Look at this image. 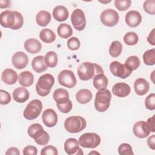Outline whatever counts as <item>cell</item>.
Returning a JSON list of instances; mask_svg holds the SVG:
<instances>
[{"label":"cell","mask_w":155,"mask_h":155,"mask_svg":"<svg viewBox=\"0 0 155 155\" xmlns=\"http://www.w3.org/2000/svg\"><path fill=\"white\" fill-rule=\"evenodd\" d=\"M42 110V102L38 99H33L26 106L23 112V116L27 120H33L40 115Z\"/></svg>","instance_id":"obj_6"},{"label":"cell","mask_w":155,"mask_h":155,"mask_svg":"<svg viewBox=\"0 0 155 155\" xmlns=\"http://www.w3.org/2000/svg\"><path fill=\"white\" fill-rule=\"evenodd\" d=\"M19 83L23 87L31 86L34 81V76L32 73L29 71L21 72L18 76Z\"/></svg>","instance_id":"obj_24"},{"label":"cell","mask_w":155,"mask_h":155,"mask_svg":"<svg viewBox=\"0 0 155 155\" xmlns=\"http://www.w3.org/2000/svg\"><path fill=\"white\" fill-rule=\"evenodd\" d=\"M76 99L79 103L85 104L92 99V93L88 89H81L76 93Z\"/></svg>","instance_id":"obj_28"},{"label":"cell","mask_w":155,"mask_h":155,"mask_svg":"<svg viewBox=\"0 0 155 155\" xmlns=\"http://www.w3.org/2000/svg\"><path fill=\"white\" fill-rule=\"evenodd\" d=\"M58 35L64 39L70 37L73 34V29L71 27L66 23L61 24L57 29Z\"/></svg>","instance_id":"obj_30"},{"label":"cell","mask_w":155,"mask_h":155,"mask_svg":"<svg viewBox=\"0 0 155 155\" xmlns=\"http://www.w3.org/2000/svg\"><path fill=\"white\" fill-rule=\"evenodd\" d=\"M143 60L145 65H153L155 64V49L147 50L143 54Z\"/></svg>","instance_id":"obj_34"},{"label":"cell","mask_w":155,"mask_h":155,"mask_svg":"<svg viewBox=\"0 0 155 155\" xmlns=\"http://www.w3.org/2000/svg\"><path fill=\"white\" fill-rule=\"evenodd\" d=\"M111 94L107 88L98 90L94 99V107L99 112H104L110 107Z\"/></svg>","instance_id":"obj_4"},{"label":"cell","mask_w":155,"mask_h":155,"mask_svg":"<svg viewBox=\"0 0 155 155\" xmlns=\"http://www.w3.org/2000/svg\"><path fill=\"white\" fill-rule=\"evenodd\" d=\"M77 71L79 78L82 81H88L98 74L104 73L102 68L99 64L90 62H84L81 64Z\"/></svg>","instance_id":"obj_1"},{"label":"cell","mask_w":155,"mask_h":155,"mask_svg":"<svg viewBox=\"0 0 155 155\" xmlns=\"http://www.w3.org/2000/svg\"><path fill=\"white\" fill-rule=\"evenodd\" d=\"M24 46L26 51L31 54L39 53L42 48L41 42L35 38H30L27 39L24 42Z\"/></svg>","instance_id":"obj_20"},{"label":"cell","mask_w":155,"mask_h":155,"mask_svg":"<svg viewBox=\"0 0 155 155\" xmlns=\"http://www.w3.org/2000/svg\"><path fill=\"white\" fill-rule=\"evenodd\" d=\"M154 35H155L154 28H153V29L151 30V31L150 33V34H149V35L148 36V38H147V41H148V42L150 44H151V45H155V39H154L155 36H154Z\"/></svg>","instance_id":"obj_49"},{"label":"cell","mask_w":155,"mask_h":155,"mask_svg":"<svg viewBox=\"0 0 155 155\" xmlns=\"http://www.w3.org/2000/svg\"><path fill=\"white\" fill-rule=\"evenodd\" d=\"M12 62L13 65L17 69L24 68L28 63V58L27 55L22 51H18L15 53L12 58Z\"/></svg>","instance_id":"obj_15"},{"label":"cell","mask_w":155,"mask_h":155,"mask_svg":"<svg viewBox=\"0 0 155 155\" xmlns=\"http://www.w3.org/2000/svg\"><path fill=\"white\" fill-rule=\"evenodd\" d=\"M39 38L44 42L51 43L56 39V35L49 28L42 29L39 33Z\"/></svg>","instance_id":"obj_31"},{"label":"cell","mask_w":155,"mask_h":155,"mask_svg":"<svg viewBox=\"0 0 155 155\" xmlns=\"http://www.w3.org/2000/svg\"><path fill=\"white\" fill-rule=\"evenodd\" d=\"M145 107L150 110H154L155 109V94L151 93L145 99Z\"/></svg>","instance_id":"obj_41"},{"label":"cell","mask_w":155,"mask_h":155,"mask_svg":"<svg viewBox=\"0 0 155 155\" xmlns=\"http://www.w3.org/2000/svg\"><path fill=\"white\" fill-rule=\"evenodd\" d=\"M154 116L155 115H153L152 117L148 119L147 123V125L148 127V129L150 132L154 133L155 131L154 129Z\"/></svg>","instance_id":"obj_47"},{"label":"cell","mask_w":155,"mask_h":155,"mask_svg":"<svg viewBox=\"0 0 155 155\" xmlns=\"http://www.w3.org/2000/svg\"><path fill=\"white\" fill-rule=\"evenodd\" d=\"M2 81L8 85H12L16 82L18 76L17 73L12 68L5 69L1 74Z\"/></svg>","instance_id":"obj_21"},{"label":"cell","mask_w":155,"mask_h":155,"mask_svg":"<svg viewBox=\"0 0 155 155\" xmlns=\"http://www.w3.org/2000/svg\"><path fill=\"white\" fill-rule=\"evenodd\" d=\"M139 41L138 35L133 31L127 32L124 36V41L128 45H134Z\"/></svg>","instance_id":"obj_36"},{"label":"cell","mask_w":155,"mask_h":155,"mask_svg":"<svg viewBox=\"0 0 155 155\" xmlns=\"http://www.w3.org/2000/svg\"><path fill=\"white\" fill-rule=\"evenodd\" d=\"M93 83L94 88L99 90L106 88L108 84V81L104 73H100L93 78Z\"/></svg>","instance_id":"obj_27"},{"label":"cell","mask_w":155,"mask_h":155,"mask_svg":"<svg viewBox=\"0 0 155 155\" xmlns=\"http://www.w3.org/2000/svg\"><path fill=\"white\" fill-rule=\"evenodd\" d=\"M58 55L56 52L53 51L47 52L44 56V61L48 67H55L58 64Z\"/></svg>","instance_id":"obj_32"},{"label":"cell","mask_w":155,"mask_h":155,"mask_svg":"<svg viewBox=\"0 0 155 155\" xmlns=\"http://www.w3.org/2000/svg\"><path fill=\"white\" fill-rule=\"evenodd\" d=\"M155 1L154 0H148L143 2V7L145 12L150 15H154L155 14Z\"/></svg>","instance_id":"obj_39"},{"label":"cell","mask_w":155,"mask_h":155,"mask_svg":"<svg viewBox=\"0 0 155 155\" xmlns=\"http://www.w3.org/2000/svg\"><path fill=\"white\" fill-rule=\"evenodd\" d=\"M131 71L136 70L140 64L139 58L137 56H131L127 58L124 64Z\"/></svg>","instance_id":"obj_35"},{"label":"cell","mask_w":155,"mask_h":155,"mask_svg":"<svg viewBox=\"0 0 155 155\" xmlns=\"http://www.w3.org/2000/svg\"><path fill=\"white\" fill-rule=\"evenodd\" d=\"M6 155L12 154V155H19L20 152L16 147H10L9 148L5 153Z\"/></svg>","instance_id":"obj_50"},{"label":"cell","mask_w":155,"mask_h":155,"mask_svg":"<svg viewBox=\"0 0 155 155\" xmlns=\"http://www.w3.org/2000/svg\"><path fill=\"white\" fill-rule=\"evenodd\" d=\"M110 70L114 76L121 79L128 78L132 73L125 64H122L118 61H113L110 64Z\"/></svg>","instance_id":"obj_10"},{"label":"cell","mask_w":155,"mask_h":155,"mask_svg":"<svg viewBox=\"0 0 155 155\" xmlns=\"http://www.w3.org/2000/svg\"><path fill=\"white\" fill-rule=\"evenodd\" d=\"M29 92L24 87H18L15 88L12 93L13 99L18 103H24L29 98Z\"/></svg>","instance_id":"obj_22"},{"label":"cell","mask_w":155,"mask_h":155,"mask_svg":"<svg viewBox=\"0 0 155 155\" xmlns=\"http://www.w3.org/2000/svg\"><path fill=\"white\" fill-rule=\"evenodd\" d=\"M50 13L45 10H41L38 13L36 16L37 24L41 27L47 26L51 21Z\"/></svg>","instance_id":"obj_29"},{"label":"cell","mask_w":155,"mask_h":155,"mask_svg":"<svg viewBox=\"0 0 155 155\" xmlns=\"http://www.w3.org/2000/svg\"><path fill=\"white\" fill-rule=\"evenodd\" d=\"M58 82L60 85L68 88H73L76 85V79L74 73L69 70L61 71L58 76Z\"/></svg>","instance_id":"obj_9"},{"label":"cell","mask_w":155,"mask_h":155,"mask_svg":"<svg viewBox=\"0 0 155 155\" xmlns=\"http://www.w3.org/2000/svg\"><path fill=\"white\" fill-rule=\"evenodd\" d=\"M99 154V153H97V152H96V151H91V152H90V153H89V154Z\"/></svg>","instance_id":"obj_52"},{"label":"cell","mask_w":155,"mask_h":155,"mask_svg":"<svg viewBox=\"0 0 155 155\" xmlns=\"http://www.w3.org/2000/svg\"><path fill=\"white\" fill-rule=\"evenodd\" d=\"M43 123L48 127H54L58 122V115L55 111L51 108H48L44 111L42 114Z\"/></svg>","instance_id":"obj_14"},{"label":"cell","mask_w":155,"mask_h":155,"mask_svg":"<svg viewBox=\"0 0 155 155\" xmlns=\"http://www.w3.org/2000/svg\"><path fill=\"white\" fill-rule=\"evenodd\" d=\"M27 133L39 145H45L49 142V134L44 131L42 126L39 124L35 123L29 126L27 130Z\"/></svg>","instance_id":"obj_2"},{"label":"cell","mask_w":155,"mask_h":155,"mask_svg":"<svg viewBox=\"0 0 155 155\" xmlns=\"http://www.w3.org/2000/svg\"><path fill=\"white\" fill-rule=\"evenodd\" d=\"M125 19L127 25L134 28L140 24L142 21V16L137 11L130 10L127 13Z\"/></svg>","instance_id":"obj_17"},{"label":"cell","mask_w":155,"mask_h":155,"mask_svg":"<svg viewBox=\"0 0 155 155\" xmlns=\"http://www.w3.org/2000/svg\"><path fill=\"white\" fill-rule=\"evenodd\" d=\"M23 154L24 155H36L38 154L37 148L35 146L28 145L23 149Z\"/></svg>","instance_id":"obj_46"},{"label":"cell","mask_w":155,"mask_h":155,"mask_svg":"<svg viewBox=\"0 0 155 155\" xmlns=\"http://www.w3.org/2000/svg\"><path fill=\"white\" fill-rule=\"evenodd\" d=\"M135 93L139 96H143L147 94L150 90L148 82L143 78L137 79L134 83Z\"/></svg>","instance_id":"obj_19"},{"label":"cell","mask_w":155,"mask_h":155,"mask_svg":"<svg viewBox=\"0 0 155 155\" xmlns=\"http://www.w3.org/2000/svg\"><path fill=\"white\" fill-rule=\"evenodd\" d=\"M112 92L117 97H125L130 94L131 88L128 84L124 82H119L113 86Z\"/></svg>","instance_id":"obj_18"},{"label":"cell","mask_w":155,"mask_h":155,"mask_svg":"<svg viewBox=\"0 0 155 155\" xmlns=\"http://www.w3.org/2000/svg\"><path fill=\"white\" fill-rule=\"evenodd\" d=\"M131 1L130 0H115L114 5L116 8L120 11H125L127 10L131 5Z\"/></svg>","instance_id":"obj_38"},{"label":"cell","mask_w":155,"mask_h":155,"mask_svg":"<svg viewBox=\"0 0 155 155\" xmlns=\"http://www.w3.org/2000/svg\"><path fill=\"white\" fill-rule=\"evenodd\" d=\"M54 84V78L50 73H46L39 78L36 84V90L39 96L45 97L47 96Z\"/></svg>","instance_id":"obj_3"},{"label":"cell","mask_w":155,"mask_h":155,"mask_svg":"<svg viewBox=\"0 0 155 155\" xmlns=\"http://www.w3.org/2000/svg\"><path fill=\"white\" fill-rule=\"evenodd\" d=\"M11 101V96L9 93L4 90H0V104L1 105L8 104Z\"/></svg>","instance_id":"obj_45"},{"label":"cell","mask_w":155,"mask_h":155,"mask_svg":"<svg viewBox=\"0 0 155 155\" xmlns=\"http://www.w3.org/2000/svg\"><path fill=\"white\" fill-rule=\"evenodd\" d=\"M64 150L68 155L83 154V151L79 147V141L75 138H68L64 143Z\"/></svg>","instance_id":"obj_12"},{"label":"cell","mask_w":155,"mask_h":155,"mask_svg":"<svg viewBox=\"0 0 155 155\" xmlns=\"http://www.w3.org/2000/svg\"><path fill=\"white\" fill-rule=\"evenodd\" d=\"M122 51V44L118 41H114L109 48L110 55L113 58L118 57Z\"/></svg>","instance_id":"obj_33"},{"label":"cell","mask_w":155,"mask_h":155,"mask_svg":"<svg viewBox=\"0 0 155 155\" xmlns=\"http://www.w3.org/2000/svg\"><path fill=\"white\" fill-rule=\"evenodd\" d=\"M85 119L80 116H73L67 118L64 122L65 130L70 133H77L85 128Z\"/></svg>","instance_id":"obj_5"},{"label":"cell","mask_w":155,"mask_h":155,"mask_svg":"<svg viewBox=\"0 0 155 155\" xmlns=\"http://www.w3.org/2000/svg\"><path fill=\"white\" fill-rule=\"evenodd\" d=\"M58 109L63 113H69L72 109V102L69 99L67 102L63 103L61 104H56Z\"/></svg>","instance_id":"obj_42"},{"label":"cell","mask_w":155,"mask_h":155,"mask_svg":"<svg viewBox=\"0 0 155 155\" xmlns=\"http://www.w3.org/2000/svg\"><path fill=\"white\" fill-rule=\"evenodd\" d=\"M10 2L8 0H1L0 1V8H5L10 6Z\"/></svg>","instance_id":"obj_51"},{"label":"cell","mask_w":155,"mask_h":155,"mask_svg":"<svg viewBox=\"0 0 155 155\" xmlns=\"http://www.w3.org/2000/svg\"><path fill=\"white\" fill-rule=\"evenodd\" d=\"M53 97L56 104H61L69 100V93L65 89L58 88L54 91Z\"/></svg>","instance_id":"obj_26"},{"label":"cell","mask_w":155,"mask_h":155,"mask_svg":"<svg viewBox=\"0 0 155 155\" xmlns=\"http://www.w3.org/2000/svg\"><path fill=\"white\" fill-rule=\"evenodd\" d=\"M41 155H58L57 148L52 145H47L44 147L41 151Z\"/></svg>","instance_id":"obj_43"},{"label":"cell","mask_w":155,"mask_h":155,"mask_svg":"<svg viewBox=\"0 0 155 155\" xmlns=\"http://www.w3.org/2000/svg\"><path fill=\"white\" fill-rule=\"evenodd\" d=\"M80 41L76 37L70 38L67 41V47L71 50L74 51L78 50L80 47Z\"/></svg>","instance_id":"obj_40"},{"label":"cell","mask_w":155,"mask_h":155,"mask_svg":"<svg viewBox=\"0 0 155 155\" xmlns=\"http://www.w3.org/2000/svg\"><path fill=\"white\" fill-rule=\"evenodd\" d=\"M100 136L95 133H85L79 138V145L85 148H95L101 143Z\"/></svg>","instance_id":"obj_7"},{"label":"cell","mask_w":155,"mask_h":155,"mask_svg":"<svg viewBox=\"0 0 155 155\" xmlns=\"http://www.w3.org/2000/svg\"><path fill=\"white\" fill-rule=\"evenodd\" d=\"M16 21L15 11L5 10L0 15V22L2 27L5 28H12L14 26Z\"/></svg>","instance_id":"obj_13"},{"label":"cell","mask_w":155,"mask_h":155,"mask_svg":"<svg viewBox=\"0 0 155 155\" xmlns=\"http://www.w3.org/2000/svg\"><path fill=\"white\" fill-rule=\"evenodd\" d=\"M101 22L105 26L113 27L117 24L119 20L118 13L113 9L104 10L100 16Z\"/></svg>","instance_id":"obj_8"},{"label":"cell","mask_w":155,"mask_h":155,"mask_svg":"<svg viewBox=\"0 0 155 155\" xmlns=\"http://www.w3.org/2000/svg\"><path fill=\"white\" fill-rule=\"evenodd\" d=\"M147 145L149 148L152 150H155V135L150 136L147 139Z\"/></svg>","instance_id":"obj_48"},{"label":"cell","mask_w":155,"mask_h":155,"mask_svg":"<svg viewBox=\"0 0 155 155\" xmlns=\"http://www.w3.org/2000/svg\"><path fill=\"white\" fill-rule=\"evenodd\" d=\"M31 66L33 70L38 73L45 71L48 67L45 63L44 58L42 56L35 57L31 61Z\"/></svg>","instance_id":"obj_25"},{"label":"cell","mask_w":155,"mask_h":155,"mask_svg":"<svg viewBox=\"0 0 155 155\" xmlns=\"http://www.w3.org/2000/svg\"><path fill=\"white\" fill-rule=\"evenodd\" d=\"M133 131L136 137L140 139L147 137L150 133L147 123L143 120L138 121L134 124Z\"/></svg>","instance_id":"obj_16"},{"label":"cell","mask_w":155,"mask_h":155,"mask_svg":"<svg viewBox=\"0 0 155 155\" xmlns=\"http://www.w3.org/2000/svg\"><path fill=\"white\" fill-rule=\"evenodd\" d=\"M15 13L16 16V21H15V24L14 26L12 28V29L16 30L19 29L22 27L23 23H24V18L21 13L17 11H15Z\"/></svg>","instance_id":"obj_44"},{"label":"cell","mask_w":155,"mask_h":155,"mask_svg":"<svg viewBox=\"0 0 155 155\" xmlns=\"http://www.w3.org/2000/svg\"><path fill=\"white\" fill-rule=\"evenodd\" d=\"M118 153L120 155H133L134 153L131 146L127 143H123L118 147Z\"/></svg>","instance_id":"obj_37"},{"label":"cell","mask_w":155,"mask_h":155,"mask_svg":"<svg viewBox=\"0 0 155 155\" xmlns=\"http://www.w3.org/2000/svg\"><path fill=\"white\" fill-rule=\"evenodd\" d=\"M71 21L76 30H83L86 26V19L83 10L80 8L74 10L71 15Z\"/></svg>","instance_id":"obj_11"},{"label":"cell","mask_w":155,"mask_h":155,"mask_svg":"<svg viewBox=\"0 0 155 155\" xmlns=\"http://www.w3.org/2000/svg\"><path fill=\"white\" fill-rule=\"evenodd\" d=\"M69 13L67 8L63 5H58L53 10V16L55 20L62 22L67 19Z\"/></svg>","instance_id":"obj_23"}]
</instances>
